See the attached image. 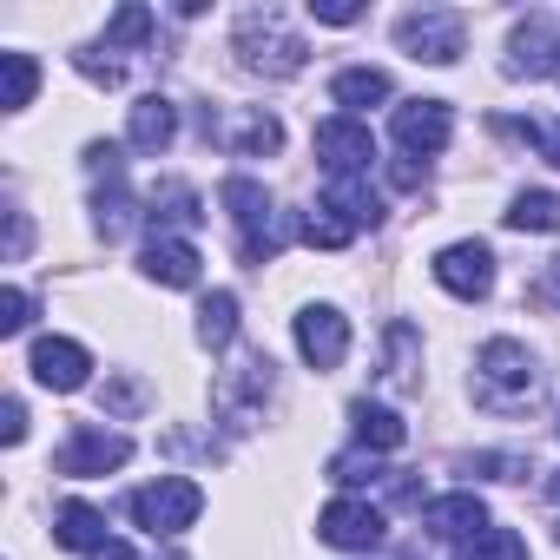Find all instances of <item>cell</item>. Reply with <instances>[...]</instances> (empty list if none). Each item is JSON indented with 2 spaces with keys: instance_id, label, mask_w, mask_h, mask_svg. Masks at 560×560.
<instances>
[{
  "instance_id": "obj_1",
  "label": "cell",
  "mask_w": 560,
  "mask_h": 560,
  "mask_svg": "<svg viewBox=\"0 0 560 560\" xmlns=\"http://www.w3.org/2000/svg\"><path fill=\"white\" fill-rule=\"evenodd\" d=\"M475 396H481V409H501V416L527 409L534 402V357L514 337L481 343V357H475Z\"/></svg>"
},
{
  "instance_id": "obj_2",
  "label": "cell",
  "mask_w": 560,
  "mask_h": 560,
  "mask_svg": "<svg viewBox=\"0 0 560 560\" xmlns=\"http://www.w3.org/2000/svg\"><path fill=\"white\" fill-rule=\"evenodd\" d=\"M237 54H244L250 73H270V80H291V73H304V60H311V47L284 27V14H277V8H250V14L237 21Z\"/></svg>"
},
{
  "instance_id": "obj_3",
  "label": "cell",
  "mask_w": 560,
  "mask_h": 560,
  "mask_svg": "<svg viewBox=\"0 0 560 560\" xmlns=\"http://www.w3.org/2000/svg\"><path fill=\"white\" fill-rule=\"evenodd\" d=\"M198 514H205V488L185 481V475H159L152 488L132 494V521H139L152 540H159V534H185Z\"/></svg>"
},
{
  "instance_id": "obj_4",
  "label": "cell",
  "mask_w": 560,
  "mask_h": 560,
  "mask_svg": "<svg viewBox=\"0 0 560 560\" xmlns=\"http://www.w3.org/2000/svg\"><path fill=\"white\" fill-rule=\"evenodd\" d=\"M126 462H132V442H126L119 429H100V422H73L67 448L54 455V468L73 475V481H86V475H113V468H126Z\"/></svg>"
},
{
  "instance_id": "obj_5",
  "label": "cell",
  "mask_w": 560,
  "mask_h": 560,
  "mask_svg": "<svg viewBox=\"0 0 560 560\" xmlns=\"http://www.w3.org/2000/svg\"><path fill=\"white\" fill-rule=\"evenodd\" d=\"M435 284H442L448 298H462V304L488 298V291H494V250H488L481 237H462V244H448V250L435 257Z\"/></svg>"
},
{
  "instance_id": "obj_6",
  "label": "cell",
  "mask_w": 560,
  "mask_h": 560,
  "mask_svg": "<svg viewBox=\"0 0 560 560\" xmlns=\"http://www.w3.org/2000/svg\"><path fill=\"white\" fill-rule=\"evenodd\" d=\"M396 40H402V54H416L429 67H448V60H462V14H442V8L402 14L396 21Z\"/></svg>"
},
{
  "instance_id": "obj_7",
  "label": "cell",
  "mask_w": 560,
  "mask_h": 560,
  "mask_svg": "<svg viewBox=\"0 0 560 560\" xmlns=\"http://www.w3.org/2000/svg\"><path fill=\"white\" fill-rule=\"evenodd\" d=\"M508 73L514 80H540V73H560V21L553 14H527L508 40Z\"/></svg>"
},
{
  "instance_id": "obj_8",
  "label": "cell",
  "mask_w": 560,
  "mask_h": 560,
  "mask_svg": "<svg viewBox=\"0 0 560 560\" xmlns=\"http://www.w3.org/2000/svg\"><path fill=\"white\" fill-rule=\"evenodd\" d=\"M317 159L337 172V178H363L376 165V139L363 119H324L317 126Z\"/></svg>"
},
{
  "instance_id": "obj_9",
  "label": "cell",
  "mask_w": 560,
  "mask_h": 560,
  "mask_svg": "<svg viewBox=\"0 0 560 560\" xmlns=\"http://www.w3.org/2000/svg\"><path fill=\"white\" fill-rule=\"evenodd\" d=\"M448 132H455V113H448V100H409V106H396V145L416 159H435L442 145H448Z\"/></svg>"
},
{
  "instance_id": "obj_10",
  "label": "cell",
  "mask_w": 560,
  "mask_h": 560,
  "mask_svg": "<svg viewBox=\"0 0 560 560\" xmlns=\"http://www.w3.org/2000/svg\"><path fill=\"white\" fill-rule=\"evenodd\" d=\"M298 350H304L311 370H337V363L350 357V324H343V311L311 304V311L298 317Z\"/></svg>"
},
{
  "instance_id": "obj_11",
  "label": "cell",
  "mask_w": 560,
  "mask_h": 560,
  "mask_svg": "<svg viewBox=\"0 0 560 560\" xmlns=\"http://www.w3.org/2000/svg\"><path fill=\"white\" fill-rule=\"evenodd\" d=\"M34 383L40 389H86V376H93V357H86V343H73V337H40L34 343Z\"/></svg>"
},
{
  "instance_id": "obj_12",
  "label": "cell",
  "mask_w": 560,
  "mask_h": 560,
  "mask_svg": "<svg viewBox=\"0 0 560 560\" xmlns=\"http://www.w3.org/2000/svg\"><path fill=\"white\" fill-rule=\"evenodd\" d=\"M257 396H270V357H244V363L224 370L218 389H211V402H218V416H224L231 429H250V402H257Z\"/></svg>"
},
{
  "instance_id": "obj_13",
  "label": "cell",
  "mask_w": 560,
  "mask_h": 560,
  "mask_svg": "<svg viewBox=\"0 0 560 560\" xmlns=\"http://www.w3.org/2000/svg\"><path fill=\"white\" fill-rule=\"evenodd\" d=\"M317 534L330 547H376L383 540V508H370V501H330L324 521H317Z\"/></svg>"
},
{
  "instance_id": "obj_14",
  "label": "cell",
  "mask_w": 560,
  "mask_h": 560,
  "mask_svg": "<svg viewBox=\"0 0 560 560\" xmlns=\"http://www.w3.org/2000/svg\"><path fill=\"white\" fill-rule=\"evenodd\" d=\"M145 277H152V284H165V291H191L198 284V244H185V237H152L145 244Z\"/></svg>"
},
{
  "instance_id": "obj_15",
  "label": "cell",
  "mask_w": 560,
  "mask_h": 560,
  "mask_svg": "<svg viewBox=\"0 0 560 560\" xmlns=\"http://www.w3.org/2000/svg\"><path fill=\"white\" fill-rule=\"evenodd\" d=\"M422 527L442 540H475V534H488V501L481 494H442L422 508Z\"/></svg>"
},
{
  "instance_id": "obj_16",
  "label": "cell",
  "mask_w": 560,
  "mask_h": 560,
  "mask_svg": "<svg viewBox=\"0 0 560 560\" xmlns=\"http://www.w3.org/2000/svg\"><path fill=\"white\" fill-rule=\"evenodd\" d=\"M172 132H178V106H172V100H159V93H145V100L132 106V126H126L132 152H165V145H172Z\"/></svg>"
},
{
  "instance_id": "obj_17",
  "label": "cell",
  "mask_w": 560,
  "mask_h": 560,
  "mask_svg": "<svg viewBox=\"0 0 560 560\" xmlns=\"http://www.w3.org/2000/svg\"><path fill=\"white\" fill-rule=\"evenodd\" d=\"M396 86H389V73L383 67H350V73H337L330 80V100L337 106H350V113H363V106H383Z\"/></svg>"
},
{
  "instance_id": "obj_18",
  "label": "cell",
  "mask_w": 560,
  "mask_h": 560,
  "mask_svg": "<svg viewBox=\"0 0 560 560\" xmlns=\"http://www.w3.org/2000/svg\"><path fill=\"white\" fill-rule=\"evenodd\" d=\"M350 422H357V442L376 455V448H402L409 442V429H402V416L396 409H383V402H350Z\"/></svg>"
},
{
  "instance_id": "obj_19",
  "label": "cell",
  "mask_w": 560,
  "mask_h": 560,
  "mask_svg": "<svg viewBox=\"0 0 560 560\" xmlns=\"http://www.w3.org/2000/svg\"><path fill=\"white\" fill-rule=\"evenodd\" d=\"M54 540H60V547H86V553H100V547H106V514L86 508V501H67V508L54 514Z\"/></svg>"
},
{
  "instance_id": "obj_20",
  "label": "cell",
  "mask_w": 560,
  "mask_h": 560,
  "mask_svg": "<svg viewBox=\"0 0 560 560\" xmlns=\"http://www.w3.org/2000/svg\"><path fill=\"white\" fill-rule=\"evenodd\" d=\"M237 337V298L231 291H211L205 304H198V343L205 350H224Z\"/></svg>"
},
{
  "instance_id": "obj_21",
  "label": "cell",
  "mask_w": 560,
  "mask_h": 560,
  "mask_svg": "<svg viewBox=\"0 0 560 560\" xmlns=\"http://www.w3.org/2000/svg\"><path fill=\"white\" fill-rule=\"evenodd\" d=\"M205 211H198V191L191 185H165V191H152V237H165V224H198Z\"/></svg>"
},
{
  "instance_id": "obj_22",
  "label": "cell",
  "mask_w": 560,
  "mask_h": 560,
  "mask_svg": "<svg viewBox=\"0 0 560 560\" xmlns=\"http://www.w3.org/2000/svg\"><path fill=\"white\" fill-rule=\"evenodd\" d=\"M508 224L514 231H560V191H521Z\"/></svg>"
},
{
  "instance_id": "obj_23",
  "label": "cell",
  "mask_w": 560,
  "mask_h": 560,
  "mask_svg": "<svg viewBox=\"0 0 560 560\" xmlns=\"http://www.w3.org/2000/svg\"><path fill=\"white\" fill-rule=\"evenodd\" d=\"M462 560H527V540L514 527H488V534L462 540Z\"/></svg>"
},
{
  "instance_id": "obj_24",
  "label": "cell",
  "mask_w": 560,
  "mask_h": 560,
  "mask_svg": "<svg viewBox=\"0 0 560 560\" xmlns=\"http://www.w3.org/2000/svg\"><path fill=\"white\" fill-rule=\"evenodd\" d=\"M93 211H100V231H106V237H119V231L132 224V191H126V178H119V172L106 178V191L93 198Z\"/></svg>"
},
{
  "instance_id": "obj_25",
  "label": "cell",
  "mask_w": 560,
  "mask_h": 560,
  "mask_svg": "<svg viewBox=\"0 0 560 560\" xmlns=\"http://www.w3.org/2000/svg\"><path fill=\"white\" fill-rule=\"evenodd\" d=\"M416 330L409 324H389V370H383V383L389 389H416Z\"/></svg>"
},
{
  "instance_id": "obj_26",
  "label": "cell",
  "mask_w": 560,
  "mask_h": 560,
  "mask_svg": "<svg viewBox=\"0 0 560 560\" xmlns=\"http://www.w3.org/2000/svg\"><path fill=\"white\" fill-rule=\"evenodd\" d=\"M277 145H284V126H277L270 113H250V119L231 132V152H244V159H250V152H277Z\"/></svg>"
},
{
  "instance_id": "obj_27",
  "label": "cell",
  "mask_w": 560,
  "mask_h": 560,
  "mask_svg": "<svg viewBox=\"0 0 560 560\" xmlns=\"http://www.w3.org/2000/svg\"><path fill=\"white\" fill-rule=\"evenodd\" d=\"M0 67H8V113L34 106V86H40V67L27 54H0Z\"/></svg>"
},
{
  "instance_id": "obj_28",
  "label": "cell",
  "mask_w": 560,
  "mask_h": 560,
  "mask_svg": "<svg viewBox=\"0 0 560 560\" xmlns=\"http://www.w3.org/2000/svg\"><path fill=\"white\" fill-rule=\"evenodd\" d=\"M152 40V8H119L106 21V47H145Z\"/></svg>"
},
{
  "instance_id": "obj_29",
  "label": "cell",
  "mask_w": 560,
  "mask_h": 560,
  "mask_svg": "<svg viewBox=\"0 0 560 560\" xmlns=\"http://www.w3.org/2000/svg\"><path fill=\"white\" fill-rule=\"evenodd\" d=\"M501 132H514V139H527L547 165H560V119H521V126H508L501 119Z\"/></svg>"
},
{
  "instance_id": "obj_30",
  "label": "cell",
  "mask_w": 560,
  "mask_h": 560,
  "mask_svg": "<svg viewBox=\"0 0 560 560\" xmlns=\"http://www.w3.org/2000/svg\"><path fill=\"white\" fill-rule=\"evenodd\" d=\"M34 324V298L21 291V284H8V291H0V330H8V337H21Z\"/></svg>"
},
{
  "instance_id": "obj_31",
  "label": "cell",
  "mask_w": 560,
  "mask_h": 560,
  "mask_svg": "<svg viewBox=\"0 0 560 560\" xmlns=\"http://www.w3.org/2000/svg\"><path fill=\"white\" fill-rule=\"evenodd\" d=\"M383 468H376V455H363V448H350V455H337L330 462V481H343V488H363V481H376Z\"/></svg>"
},
{
  "instance_id": "obj_32",
  "label": "cell",
  "mask_w": 560,
  "mask_h": 560,
  "mask_svg": "<svg viewBox=\"0 0 560 560\" xmlns=\"http://www.w3.org/2000/svg\"><path fill=\"white\" fill-rule=\"evenodd\" d=\"M311 14H317L324 27H357V21H363V8H350V0H311Z\"/></svg>"
},
{
  "instance_id": "obj_33",
  "label": "cell",
  "mask_w": 560,
  "mask_h": 560,
  "mask_svg": "<svg viewBox=\"0 0 560 560\" xmlns=\"http://www.w3.org/2000/svg\"><path fill=\"white\" fill-rule=\"evenodd\" d=\"M106 409H113V416H132V409H145V389H139L132 376H119V383L106 389Z\"/></svg>"
},
{
  "instance_id": "obj_34",
  "label": "cell",
  "mask_w": 560,
  "mask_h": 560,
  "mask_svg": "<svg viewBox=\"0 0 560 560\" xmlns=\"http://www.w3.org/2000/svg\"><path fill=\"white\" fill-rule=\"evenodd\" d=\"M0 435H8V448H21V442H27V409H21V402L0 409Z\"/></svg>"
},
{
  "instance_id": "obj_35",
  "label": "cell",
  "mask_w": 560,
  "mask_h": 560,
  "mask_svg": "<svg viewBox=\"0 0 560 560\" xmlns=\"http://www.w3.org/2000/svg\"><path fill=\"white\" fill-rule=\"evenodd\" d=\"M21 250H27V218L8 211V264H21Z\"/></svg>"
},
{
  "instance_id": "obj_36",
  "label": "cell",
  "mask_w": 560,
  "mask_h": 560,
  "mask_svg": "<svg viewBox=\"0 0 560 560\" xmlns=\"http://www.w3.org/2000/svg\"><path fill=\"white\" fill-rule=\"evenodd\" d=\"M389 178L409 191V185H422V165H416V159H396V165H389Z\"/></svg>"
},
{
  "instance_id": "obj_37",
  "label": "cell",
  "mask_w": 560,
  "mask_h": 560,
  "mask_svg": "<svg viewBox=\"0 0 560 560\" xmlns=\"http://www.w3.org/2000/svg\"><path fill=\"white\" fill-rule=\"evenodd\" d=\"M86 560H139V553H132L126 540H106V547H100V553H86Z\"/></svg>"
},
{
  "instance_id": "obj_38",
  "label": "cell",
  "mask_w": 560,
  "mask_h": 560,
  "mask_svg": "<svg viewBox=\"0 0 560 560\" xmlns=\"http://www.w3.org/2000/svg\"><path fill=\"white\" fill-rule=\"evenodd\" d=\"M534 298H540V304H560V270H553V277H540V284H534Z\"/></svg>"
},
{
  "instance_id": "obj_39",
  "label": "cell",
  "mask_w": 560,
  "mask_h": 560,
  "mask_svg": "<svg viewBox=\"0 0 560 560\" xmlns=\"http://www.w3.org/2000/svg\"><path fill=\"white\" fill-rule=\"evenodd\" d=\"M553 494H560V475H553Z\"/></svg>"
},
{
  "instance_id": "obj_40",
  "label": "cell",
  "mask_w": 560,
  "mask_h": 560,
  "mask_svg": "<svg viewBox=\"0 0 560 560\" xmlns=\"http://www.w3.org/2000/svg\"><path fill=\"white\" fill-rule=\"evenodd\" d=\"M172 560H178V553H172Z\"/></svg>"
}]
</instances>
